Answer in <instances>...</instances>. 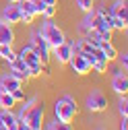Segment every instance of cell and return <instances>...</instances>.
<instances>
[{
    "label": "cell",
    "instance_id": "6da1fadb",
    "mask_svg": "<svg viewBox=\"0 0 128 130\" xmlns=\"http://www.w3.org/2000/svg\"><path fill=\"white\" fill-rule=\"evenodd\" d=\"M76 113H78V107H76V101L72 99L70 95H64L62 99H58L54 103V118L60 120V122L70 124Z\"/></svg>",
    "mask_w": 128,
    "mask_h": 130
},
{
    "label": "cell",
    "instance_id": "7a4b0ae2",
    "mask_svg": "<svg viewBox=\"0 0 128 130\" xmlns=\"http://www.w3.org/2000/svg\"><path fill=\"white\" fill-rule=\"evenodd\" d=\"M39 33L43 35V39L47 41V45H50V47H58L60 43L66 41V35H64V31H62L52 19H45V21L41 23Z\"/></svg>",
    "mask_w": 128,
    "mask_h": 130
},
{
    "label": "cell",
    "instance_id": "3957f363",
    "mask_svg": "<svg viewBox=\"0 0 128 130\" xmlns=\"http://www.w3.org/2000/svg\"><path fill=\"white\" fill-rule=\"evenodd\" d=\"M27 66H29V76H39L41 74V70H43V64H41V60H39V56H37V52L33 50V45L31 43H27V45H23L21 50H19V54H17Z\"/></svg>",
    "mask_w": 128,
    "mask_h": 130
},
{
    "label": "cell",
    "instance_id": "277c9868",
    "mask_svg": "<svg viewBox=\"0 0 128 130\" xmlns=\"http://www.w3.org/2000/svg\"><path fill=\"white\" fill-rule=\"evenodd\" d=\"M43 116H45V105H43V101H37L35 99V103L31 105V109H29V113L25 116V124L29 126V130H43Z\"/></svg>",
    "mask_w": 128,
    "mask_h": 130
},
{
    "label": "cell",
    "instance_id": "5b68a950",
    "mask_svg": "<svg viewBox=\"0 0 128 130\" xmlns=\"http://www.w3.org/2000/svg\"><path fill=\"white\" fill-rule=\"evenodd\" d=\"M85 105L91 113H99V111H105L107 109V97L99 91V89H93L89 95H87V99H85Z\"/></svg>",
    "mask_w": 128,
    "mask_h": 130
},
{
    "label": "cell",
    "instance_id": "8992f818",
    "mask_svg": "<svg viewBox=\"0 0 128 130\" xmlns=\"http://www.w3.org/2000/svg\"><path fill=\"white\" fill-rule=\"evenodd\" d=\"M29 43L33 45V50L37 52V56H39L41 64H47V62H50V58H52V47L47 45V41L43 39V35L39 33V31L31 35V41H29Z\"/></svg>",
    "mask_w": 128,
    "mask_h": 130
},
{
    "label": "cell",
    "instance_id": "52a82bcc",
    "mask_svg": "<svg viewBox=\"0 0 128 130\" xmlns=\"http://www.w3.org/2000/svg\"><path fill=\"white\" fill-rule=\"evenodd\" d=\"M52 56H54V60L60 64V66L68 64V60L72 58V47H70V43L64 41V43H60L58 47H52Z\"/></svg>",
    "mask_w": 128,
    "mask_h": 130
},
{
    "label": "cell",
    "instance_id": "ba28073f",
    "mask_svg": "<svg viewBox=\"0 0 128 130\" xmlns=\"http://www.w3.org/2000/svg\"><path fill=\"white\" fill-rule=\"evenodd\" d=\"M2 21H6L8 25H17L21 23V6L17 2H8L2 8Z\"/></svg>",
    "mask_w": 128,
    "mask_h": 130
},
{
    "label": "cell",
    "instance_id": "9c48e42d",
    "mask_svg": "<svg viewBox=\"0 0 128 130\" xmlns=\"http://www.w3.org/2000/svg\"><path fill=\"white\" fill-rule=\"evenodd\" d=\"M68 64H70L72 72H76V74H89L91 72V64L87 62V58L83 54H72V58L68 60Z\"/></svg>",
    "mask_w": 128,
    "mask_h": 130
},
{
    "label": "cell",
    "instance_id": "30bf717a",
    "mask_svg": "<svg viewBox=\"0 0 128 130\" xmlns=\"http://www.w3.org/2000/svg\"><path fill=\"white\" fill-rule=\"evenodd\" d=\"M19 87H23V80L17 78L14 74L4 72L2 76H0V91H8V93H12L14 89H19Z\"/></svg>",
    "mask_w": 128,
    "mask_h": 130
},
{
    "label": "cell",
    "instance_id": "8fae6325",
    "mask_svg": "<svg viewBox=\"0 0 128 130\" xmlns=\"http://www.w3.org/2000/svg\"><path fill=\"white\" fill-rule=\"evenodd\" d=\"M14 29H12V25H8L6 21H2L0 19V45H12L14 43Z\"/></svg>",
    "mask_w": 128,
    "mask_h": 130
},
{
    "label": "cell",
    "instance_id": "7c38bea8",
    "mask_svg": "<svg viewBox=\"0 0 128 130\" xmlns=\"http://www.w3.org/2000/svg\"><path fill=\"white\" fill-rule=\"evenodd\" d=\"M109 14H111V17L122 19V21H128V6H126V0H116V2L109 6Z\"/></svg>",
    "mask_w": 128,
    "mask_h": 130
},
{
    "label": "cell",
    "instance_id": "4fadbf2b",
    "mask_svg": "<svg viewBox=\"0 0 128 130\" xmlns=\"http://www.w3.org/2000/svg\"><path fill=\"white\" fill-rule=\"evenodd\" d=\"M97 47L101 50V54H103V58H105L107 62H116L118 50L114 47V43H111V41H97Z\"/></svg>",
    "mask_w": 128,
    "mask_h": 130
},
{
    "label": "cell",
    "instance_id": "5bb4252c",
    "mask_svg": "<svg viewBox=\"0 0 128 130\" xmlns=\"http://www.w3.org/2000/svg\"><path fill=\"white\" fill-rule=\"evenodd\" d=\"M0 126L14 130V126H17V113L12 109H0Z\"/></svg>",
    "mask_w": 128,
    "mask_h": 130
},
{
    "label": "cell",
    "instance_id": "9a60e30c",
    "mask_svg": "<svg viewBox=\"0 0 128 130\" xmlns=\"http://www.w3.org/2000/svg\"><path fill=\"white\" fill-rule=\"evenodd\" d=\"M111 89H114L120 97L126 95V91H128V78H126V74H120V76L111 78Z\"/></svg>",
    "mask_w": 128,
    "mask_h": 130
},
{
    "label": "cell",
    "instance_id": "2e32d148",
    "mask_svg": "<svg viewBox=\"0 0 128 130\" xmlns=\"http://www.w3.org/2000/svg\"><path fill=\"white\" fill-rule=\"evenodd\" d=\"M14 105H17V101H14L12 93H8V91H0V109H12Z\"/></svg>",
    "mask_w": 128,
    "mask_h": 130
},
{
    "label": "cell",
    "instance_id": "e0dca14e",
    "mask_svg": "<svg viewBox=\"0 0 128 130\" xmlns=\"http://www.w3.org/2000/svg\"><path fill=\"white\" fill-rule=\"evenodd\" d=\"M43 130H72V126L70 124H66V122H60V120H50L47 124H43Z\"/></svg>",
    "mask_w": 128,
    "mask_h": 130
},
{
    "label": "cell",
    "instance_id": "ac0fdd59",
    "mask_svg": "<svg viewBox=\"0 0 128 130\" xmlns=\"http://www.w3.org/2000/svg\"><path fill=\"white\" fill-rule=\"evenodd\" d=\"M0 58L10 64V62H14V58H17V52L12 50V45H4L2 43V45H0Z\"/></svg>",
    "mask_w": 128,
    "mask_h": 130
},
{
    "label": "cell",
    "instance_id": "d6986e66",
    "mask_svg": "<svg viewBox=\"0 0 128 130\" xmlns=\"http://www.w3.org/2000/svg\"><path fill=\"white\" fill-rule=\"evenodd\" d=\"M107 64H109V62H107L105 58H97V60L93 62L91 70H93V72H97V74H103V72L107 70Z\"/></svg>",
    "mask_w": 128,
    "mask_h": 130
},
{
    "label": "cell",
    "instance_id": "ffe728a7",
    "mask_svg": "<svg viewBox=\"0 0 128 130\" xmlns=\"http://www.w3.org/2000/svg\"><path fill=\"white\" fill-rule=\"evenodd\" d=\"M109 27H111V31H126V21H122L118 17H109Z\"/></svg>",
    "mask_w": 128,
    "mask_h": 130
},
{
    "label": "cell",
    "instance_id": "44dd1931",
    "mask_svg": "<svg viewBox=\"0 0 128 130\" xmlns=\"http://www.w3.org/2000/svg\"><path fill=\"white\" fill-rule=\"evenodd\" d=\"M76 6L83 12H91V10H95V0H76Z\"/></svg>",
    "mask_w": 128,
    "mask_h": 130
},
{
    "label": "cell",
    "instance_id": "7402d4cb",
    "mask_svg": "<svg viewBox=\"0 0 128 130\" xmlns=\"http://www.w3.org/2000/svg\"><path fill=\"white\" fill-rule=\"evenodd\" d=\"M19 6H21V10H23V12H31V14H35V17H37L33 0H21V2H19Z\"/></svg>",
    "mask_w": 128,
    "mask_h": 130
},
{
    "label": "cell",
    "instance_id": "603a6c76",
    "mask_svg": "<svg viewBox=\"0 0 128 130\" xmlns=\"http://www.w3.org/2000/svg\"><path fill=\"white\" fill-rule=\"evenodd\" d=\"M118 111L122 118H128V101H126V95H122V99L118 101Z\"/></svg>",
    "mask_w": 128,
    "mask_h": 130
},
{
    "label": "cell",
    "instance_id": "cb8c5ba5",
    "mask_svg": "<svg viewBox=\"0 0 128 130\" xmlns=\"http://www.w3.org/2000/svg\"><path fill=\"white\" fill-rule=\"evenodd\" d=\"M116 62H118V66H122V68L126 70V68H128V52H126V50H124V52H118Z\"/></svg>",
    "mask_w": 128,
    "mask_h": 130
},
{
    "label": "cell",
    "instance_id": "d4e9b609",
    "mask_svg": "<svg viewBox=\"0 0 128 130\" xmlns=\"http://www.w3.org/2000/svg\"><path fill=\"white\" fill-rule=\"evenodd\" d=\"M12 97H14V101H17V103H21V101H25V99H27V95H25L23 87H19V89H14V91H12Z\"/></svg>",
    "mask_w": 128,
    "mask_h": 130
},
{
    "label": "cell",
    "instance_id": "484cf974",
    "mask_svg": "<svg viewBox=\"0 0 128 130\" xmlns=\"http://www.w3.org/2000/svg\"><path fill=\"white\" fill-rule=\"evenodd\" d=\"M56 12H58V8H56V6H43V12H41V14H43L45 19H52Z\"/></svg>",
    "mask_w": 128,
    "mask_h": 130
},
{
    "label": "cell",
    "instance_id": "4316f807",
    "mask_svg": "<svg viewBox=\"0 0 128 130\" xmlns=\"http://www.w3.org/2000/svg\"><path fill=\"white\" fill-rule=\"evenodd\" d=\"M33 19H35V14H31V12H23V10H21V23L31 25V23H33Z\"/></svg>",
    "mask_w": 128,
    "mask_h": 130
},
{
    "label": "cell",
    "instance_id": "83f0119b",
    "mask_svg": "<svg viewBox=\"0 0 128 130\" xmlns=\"http://www.w3.org/2000/svg\"><path fill=\"white\" fill-rule=\"evenodd\" d=\"M33 4H35V12L41 14V12H43V6H45V4H43V0H33Z\"/></svg>",
    "mask_w": 128,
    "mask_h": 130
},
{
    "label": "cell",
    "instance_id": "f1b7e54d",
    "mask_svg": "<svg viewBox=\"0 0 128 130\" xmlns=\"http://www.w3.org/2000/svg\"><path fill=\"white\" fill-rule=\"evenodd\" d=\"M120 74H126V70L122 66H114L111 68V76H120Z\"/></svg>",
    "mask_w": 128,
    "mask_h": 130
},
{
    "label": "cell",
    "instance_id": "f546056e",
    "mask_svg": "<svg viewBox=\"0 0 128 130\" xmlns=\"http://www.w3.org/2000/svg\"><path fill=\"white\" fill-rule=\"evenodd\" d=\"M14 130H29V126H27L23 120H17V126H14Z\"/></svg>",
    "mask_w": 128,
    "mask_h": 130
},
{
    "label": "cell",
    "instance_id": "4dcf8cb0",
    "mask_svg": "<svg viewBox=\"0 0 128 130\" xmlns=\"http://www.w3.org/2000/svg\"><path fill=\"white\" fill-rule=\"evenodd\" d=\"M120 130H128V118H122L120 120Z\"/></svg>",
    "mask_w": 128,
    "mask_h": 130
},
{
    "label": "cell",
    "instance_id": "1f68e13d",
    "mask_svg": "<svg viewBox=\"0 0 128 130\" xmlns=\"http://www.w3.org/2000/svg\"><path fill=\"white\" fill-rule=\"evenodd\" d=\"M43 4H45V6H56L58 0H43Z\"/></svg>",
    "mask_w": 128,
    "mask_h": 130
},
{
    "label": "cell",
    "instance_id": "d6a6232c",
    "mask_svg": "<svg viewBox=\"0 0 128 130\" xmlns=\"http://www.w3.org/2000/svg\"><path fill=\"white\" fill-rule=\"evenodd\" d=\"M8 2H17V4H19V2H21V0H8Z\"/></svg>",
    "mask_w": 128,
    "mask_h": 130
},
{
    "label": "cell",
    "instance_id": "836d02e7",
    "mask_svg": "<svg viewBox=\"0 0 128 130\" xmlns=\"http://www.w3.org/2000/svg\"><path fill=\"white\" fill-rule=\"evenodd\" d=\"M0 130H10V128H4V126H0Z\"/></svg>",
    "mask_w": 128,
    "mask_h": 130
},
{
    "label": "cell",
    "instance_id": "e575fe53",
    "mask_svg": "<svg viewBox=\"0 0 128 130\" xmlns=\"http://www.w3.org/2000/svg\"><path fill=\"white\" fill-rule=\"evenodd\" d=\"M0 70H2V58H0Z\"/></svg>",
    "mask_w": 128,
    "mask_h": 130
}]
</instances>
